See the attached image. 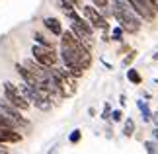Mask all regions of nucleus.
<instances>
[{
	"instance_id": "1",
	"label": "nucleus",
	"mask_w": 158,
	"mask_h": 154,
	"mask_svg": "<svg viewBox=\"0 0 158 154\" xmlns=\"http://www.w3.org/2000/svg\"><path fill=\"white\" fill-rule=\"evenodd\" d=\"M60 59H63L64 66L76 78H80L84 74V70L92 66L90 47L84 45L72 29L63 31V35H60Z\"/></svg>"
},
{
	"instance_id": "2",
	"label": "nucleus",
	"mask_w": 158,
	"mask_h": 154,
	"mask_svg": "<svg viewBox=\"0 0 158 154\" xmlns=\"http://www.w3.org/2000/svg\"><path fill=\"white\" fill-rule=\"evenodd\" d=\"M111 10H113V18L125 29V33L135 35L141 31V16L133 10V6L127 0H111Z\"/></svg>"
},
{
	"instance_id": "3",
	"label": "nucleus",
	"mask_w": 158,
	"mask_h": 154,
	"mask_svg": "<svg viewBox=\"0 0 158 154\" xmlns=\"http://www.w3.org/2000/svg\"><path fill=\"white\" fill-rule=\"evenodd\" d=\"M70 29H72V31H74V33L78 35V39H80V41L84 43V45L92 49V43H94V26H92V23H90V22L86 20V18L82 20V18L76 14L74 18H72Z\"/></svg>"
},
{
	"instance_id": "4",
	"label": "nucleus",
	"mask_w": 158,
	"mask_h": 154,
	"mask_svg": "<svg viewBox=\"0 0 158 154\" xmlns=\"http://www.w3.org/2000/svg\"><path fill=\"white\" fill-rule=\"evenodd\" d=\"M4 98L10 103H14L18 109H22V111H26V109L31 106V102L27 100V96L12 82H4Z\"/></svg>"
},
{
	"instance_id": "5",
	"label": "nucleus",
	"mask_w": 158,
	"mask_h": 154,
	"mask_svg": "<svg viewBox=\"0 0 158 154\" xmlns=\"http://www.w3.org/2000/svg\"><path fill=\"white\" fill-rule=\"evenodd\" d=\"M31 55L37 63L45 65V66H57L59 63V55L53 47H47V45H41V43H35L31 47Z\"/></svg>"
},
{
	"instance_id": "6",
	"label": "nucleus",
	"mask_w": 158,
	"mask_h": 154,
	"mask_svg": "<svg viewBox=\"0 0 158 154\" xmlns=\"http://www.w3.org/2000/svg\"><path fill=\"white\" fill-rule=\"evenodd\" d=\"M0 113H4L16 127H20V129L29 125L27 119H23V117H22V109H18L14 103H10L6 98H4V100H0Z\"/></svg>"
},
{
	"instance_id": "7",
	"label": "nucleus",
	"mask_w": 158,
	"mask_h": 154,
	"mask_svg": "<svg viewBox=\"0 0 158 154\" xmlns=\"http://www.w3.org/2000/svg\"><path fill=\"white\" fill-rule=\"evenodd\" d=\"M82 14H84V18H86L94 27H98V29H109L107 18L102 14L96 6H82Z\"/></svg>"
},
{
	"instance_id": "8",
	"label": "nucleus",
	"mask_w": 158,
	"mask_h": 154,
	"mask_svg": "<svg viewBox=\"0 0 158 154\" xmlns=\"http://www.w3.org/2000/svg\"><path fill=\"white\" fill-rule=\"evenodd\" d=\"M131 6H133V10L137 12L139 16L143 18V20H154V16H156V10H154V6L150 0H127Z\"/></svg>"
},
{
	"instance_id": "9",
	"label": "nucleus",
	"mask_w": 158,
	"mask_h": 154,
	"mask_svg": "<svg viewBox=\"0 0 158 154\" xmlns=\"http://www.w3.org/2000/svg\"><path fill=\"white\" fill-rule=\"evenodd\" d=\"M0 143H4V144L22 143V135L16 133V129H12V127H0Z\"/></svg>"
},
{
	"instance_id": "10",
	"label": "nucleus",
	"mask_w": 158,
	"mask_h": 154,
	"mask_svg": "<svg viewBox=\"0 0 158 154\" xmlns=\"http://www.w3.org/2000/svg\"><path fill=\"white\" fill-rule=\"evenodd\" d=\"M43 23H45V27L49 29L53 35H57V37L63 35V26H60V22L57 20V18H45Z\"/></svg>"
},
{
	"instance_id": "11",
	"label": "nucleus",
	"mask_w": 158,
	"mask_h": 154,
	"mask_svg": "<svg viewBox=\"0 0 158 154\" xmlns=\"http://www.w3.org/2000/svg\"><path fill=\"white\" fill-rule=\"evenodd\" d=\"M57 4H59V8L63 10V14L66 18H70V20H72V18L76 16V10H74L76 6L72 4V2H69V0H57Z\"/></svg>"
},
{
	"instance_id": "12",
	"label": "nucleus",
	"mask_w": 158,
	"mask_h": 154,
	"mask_svg": "<svg viewBox=\"0 0 158 154\" xmlns=\"http://www.w3.org/2000/svg\"><path fill=\"white\" fill-rule=\"evenodd\" d=\"M137 107L141 109V115H143V121H144V123L152 121V113H150V109H148V103H147V102H144V100H137Z\"/></svg>"
},
{
	"instance_id": "13",
	"label": "nucleus",
	"mask_w": 158,
	"mask_h": 154,
	"mask_svg": "<svg viewBox=\"0 0 158 154\" xmlns=\"http://www.w3.org/2000/svg\"><path fill=\"white\" fill-rule=\"evenodd\" d=\"M123 135H125V137H133V135H135V121H133L131 117H127V119H125Z\"/></svg>"
},
{
	"instance_id": "14",
	"label": "nucleus",
	"mask_w": 158,
	"mask_h": 154,
	"mask_svg": "<svg viewBox=\"0 0 158 154\" xmlns=\"http://www.w3.org/2000/svg\"><path fill=\"white\" fill-rule=\"evenodd\" d=\"M127 80H129L131 84H135V86L143 82V78H141V74L137 72V69H129V70H127Z\"/></svg>"
},
{
	"instance_id": "15",
	"label": "nucleus",
	"mask_w": 158,
	"mask_h": 154,
	"mask_svg": "<svg viewBox=\"0 0 158 154\" xmlns=\"http://www.w3.org/2000/svg\"><path fill=\"white\" fill-rule=\"evenodd\" d=\"M123 33H125V29L123 27H121V26H117V27H113L111 29V41H121V39H123Z\"/></svg>"
},
{
	"instance_id": "16",
	"label": "nucleus",
	"mask_w": 158,
	"mask_h": 154,
	"mask_svg": "<svg viewBox=\"0 0 158 154\" xmlns=\"http://www.w3.org/2000/svg\"><path fill=\"white\" fill-rule=\"evenodd\" d=\"M33 37H35V41H37V43H41V45H47V47H53V45H55V43H53L51 39H47L43 33H35Z\"/></svg>"
},
{
	"instance_id": "17",
	"label": "nucleus",
	"mask_w": 158,
	"mask_h": 154,
	"mask_svg": "<svg viewBox=\"0 0 158 154\" xmlns=\"http://www.w3.org/2000/svg\"><path fill=\"white\" fill-rule=\"evenodd\" d=\"M0 127H12V129H16V125H14V123H12L4 113H0Z\"/></svg>"
},
{
	"instance_id": "18",
	"label": "nucleus",
	"mask_w": 158,
	"mask_h": 154,
	"mask_svg": "<svg viewBox=\"0 0 158 154\" xmlns=\"http://www.w3.org/2000/svg\"><path fill=\"white\" fill-rule=\"evenodd\" d=\"M135 59H137V53H135V51H131V53L127 55V57H125L123 60H121V65H123V66H129V65H131Z\"/></svg>"
},
{
	"instance_id": "19",
	"label": "nucleus",
	"mask_w": 158,
	"mask_h": 154,
	"mask_svg": "<svg viewBox=\"0 0 158 154\" xmlns=\"http://www.w3.org/2000/svg\"><path fill=\"white\" fill-rule=\"evenodd\" d=\"M80 137H82V135H80V131L76 129V131H72V133H70L69 140H70V143H80Z\"/></svg>"
},
{
	"instance_id": "20",
	"label": "nucleus",
	"mask_w": 158,
	"mask_h": 154,
	"mask_svg": "<svg viewBox=\"0 0 158 154\" xmlns=\"http://www.w3.org/2000/svg\"><path fill=\"white\" fill-rule=\"evenodd\" d=\"M144 150L147 152H158V146L154 143H150V140H147V143H144Z\"/></svg>"
},
{
	"instance_id": "21",
	"label": "nucleus",
	"mask_w": 158,
	"mask_h": 154,
	"mask_svg": "<svg viewBox=\"0 0 158 154\" xmlns=\"http://www.w3.org/2000/svg\"><path fill=\"white\" fill-rule=\"evenodd\" d=\"M102 117H104V119L111 117V109H109V103H106V106H104V113H102Z\"/></svg>"
},
{
	"instance_id": "22",
	"label": "nucleus",
	"mask_w": 158,
	"mask_h": 154,
	"mask_svg": "<svg viewBox=\"0 0 158 154\" xmlns=\"http://www.w3.org/2000/svg\"><path fill=\"white\" fill-rule=\"evenodd\" d=\"M121 117H123V113H121V111H111V119H113L115 123H119Z\"/></svg>"
},
{
	"instance_id": "23",
	"label": "nucleus",
	"mask_w": 158,
	"mask_h": 154,
	"mask_svg": "<svg viewBox=\"0 0 158 154\" xmlns=\"http://www.w3.org/2000/svg\"><path fill=\"white\" fill-rule=\"evenodd\" d=\"M69 2H72L76 8H82V0H69Z\"/></svg>"
},
{
	"instance_id": "24",
	"label": "nucleus",
	"mask_w": 158,
	"mask_h": 154,
	"mask_svg": "<svg viewBox=\"0 0 158 154\" xmlns=\"http://www.w3.org/2000/svg\"><path fill=\"white\" fill-rule=\"evenodd\" d=\"M152 123L158 127V111H156V113H152Z\"/></svg>"
},
{
	"instance_id": "25",
	"label": "nucleus",
	"mask_w": 158,
	"mask_h": 154,
	"mask_svg": "<svg viewBox=\"0 0 158 154\" xmlns=\"http://www.w3.org/2000/svg\"><path fill=\"white\" fill-rule=\"evenodd\" d=\"M150 2H152V6H154V10L158 12V0H150Z\"/></svg>"
},
{
	"instance_id": "26",
	"label": "nucleus",
	"mask_w": 158,
	"mask_h": 154,
	"mask_svg": "<svg viewBox=\"0 0 158 154\" xmlns=\"http://www.w3.org/2000/svg\"><path fill=\"white\" fill-rule=\"evenodd\" d=\"M152 133H154V139H158V127L154 129V131H152Z\"/></svg>"
},
{
	"instance_id": "27",
	"label": "nucleus",
	"mask_w": 158,
	"mask_h": 154,
	"mask_svg": "<svg viewBox=\"0 0 158 154\" xmlns=\"http://www.w3.org/2000/svg\"><path fill=\"white\" fill-rule=\"evenodd\" d=\"M154 60H158V53H156V55H154Z\"/></svg>"
}]
</instances>
